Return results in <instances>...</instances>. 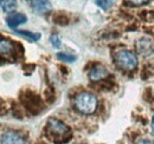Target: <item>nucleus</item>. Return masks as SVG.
Returning <instances> with one entry per match:
<instances>
[{
	"mask_svg": "<svg viewBox=\"0 0 154 144\" xmlns=\"http://www.w3.org/2000/svg\"><path fill=\"white\" fill-rule=\"evenodd\" d=\"M45 135L51 142H54L55 144L66 143L72 137L71 129L66 125L64 122L56 119V118H50L46 122Z\"/></svg>",
	"mask_w": 154,
	"mask_h": 144,
	"instance_id": "1",
	"label": "nucleus"
},
{
	"mask_svg": "<svg viewBox=\"0 0 154 144\" xmlns=\"http://www.w3.org/2000/svg\"><path fill=\"white\" fill-rule=\"evenodd\" d=\"M75 108L84 115H90L95 112L97 108V99L93 93L89 92H81L74 99Z\"/></svg>",
	"mask_w": 154,
	"mask_h": 144,
	"instance_id": "2",
	"label": "nucleus"
},
{
	"mask_svg": "<svg viewBox=\"0 0 154 144\" xmlns=\"http://www.w3.org/2000/svg\"><path fill=\"white\" fill-rule=\"evenodd\" d=\"M114 60L116 65L125 71H133L137 66V58L132 51L119 50L114 54Z\"/></svg>",
	"mask_w": 154,
	"mask_h": 144,
	"instance_id": "3",
	"label": "nucleus"
},
{
	"mask_svg": "<svg viewBox=\"0 0 154 144\" xmlns=\"http://www.w3.org/2000/svg\"><path fill=\"white\" fill-rule=\"evenodd\" d=\"M20 100L23 105L27 109V111L31 112L32 115H37L39 112H42V110L44 109V103L40 99V97L30 90L24 91L20 94Z\"/></svg>",
	"mask_w": 154,
	"mask_h": 144,
	"instance_id": "4",
	"label": "nucleus"
},
{
	"mask_svg": "<svg viewBox=\"0 0 154 144\" xmlns=\"http://www.w3.org/2000/svg\"><path fill=\"white\" fill-rule=\"evenodd\" d=\"M1 144H26V141L21 134L10 130L1 135Z\"/></svg>",
	"mask_w": 154,
	"mask_h": 144,
	"instance_id": "5",
	"label": "nucleus"
},
{
	"mask_svg": "<svg viewBox=\"0 0 154 144\" xmlns=\"http://www.w3.org/2000/svg\"><path fill=\"white\" fill-rule=\"evenodd\" d=\"M0 52L2 58H12L16 56V44L7 38H1Z\"/></svg>",
	"mask_w": 154,
	"mask_h": 144,
	"instance_id": "6",
	"label": "nucleus"
},
{
	"mask_svg": "<svg viewBox=\"0 0 154 144\" xmlns=\"http://www.w3.org/2000/svg\"><path fill=\"white\" fill-rule=\"evenodd\" d=\"M26 20H27V17H26L25 14H23V13H17V12H16V13H11V14L6 18V24L8 25L10 28L16 30L19 25L25 24Z\"/></svg>",
	"mask_w": 154,
	"mask_h": 144,
	"instance_id": "7",
	"label": "nucleus"
},
{
	"mask_svg": "<svg viewBox=\"0 0 154 144\" xmlns=\"http://www.w3.org/2000/svg\"><path fill=\"white\" fill-rule=\"evenodd\" d=\"M136 47H137V51L143 56H149L154 52V47L153 44L149 39H146V38H142L140 40H137L136 43Z\"/></svg>",
	"mask_w": 154,
	"mask_h": 144,
	"instance_id": "8",
	"label": "nucleus"
},
{
	"mask_svg": "<svg viewBox=\"0 0 154 144\" xmlns=\"http://www.w3.org/2000/svg\"><path fill=\"white\" fill-rule=\"evenodd\" d=\"M109 73L107 71V69L104 68V66H102V65H96V66H94L90 72H89V78H90V80H93V82H98V80H101V79H104L107 76H108Z\"/></svg>",
	"mask_w": 154,
	"mask_h": 144,
	"instance_id": "9",
	"label": "nucleus"
},
{
	"mask_svg": "<svg viewBox=\"0 0 154 144\" xmlns=\"http://www.w3.org/2000/svg\"><path fill=\"white\" fill-rule=\"evenodd\" d=\"M31 7L37 13L43 14V13L49 12L52 6H51V2L49 0H32L31 1Z\"/></svg>",
	"mask_w": 154,
	"mask_h": 144,
	"instance_id": "10",
	"label": "nucleus"
},
{
	"mask_svg": "<svg viewBox=\"0 0 154 144\" xmlns=\"http://www.w3.org/2000/svg\"><path fill=\"white\" fill-rule=\"evenodd\" d=\"M18 36L23 37L30 41H37L40 39V34L39 33H35V32H31V31H24V30H16L14 31Z\"/></svg>",
	"mask_w": 154,
	"mask_h": 144,
	"instance_id": "11",
	"label": "nucleus"
},
{
	"mask_svg": "<svg viewBox=\"0 0 154 144\" xmlns=\"http://www.w3.org/2000/svg\"><path fill=\"white\" fill-rule=\"evenodd\" d=\"M1 8L5 13H12L17 8V0H0Z\"/></svg>",
	"mask_w": 154,
	"mask_h": 144,
	"instance_id": "12",
	"label": "nucleus"
},
{
	"mask_svg": "<svg viewBox=\"0 0 154 144\" xmlns=\"http://www.w3.org/2000/svg\"><path fill=\"white\" fill-rule=\"evenodd\" d=\"M57 58L59 60H63V62H66V63H74V62H76V57H75V56L66 54V53H64V52L57 53Z\"/></svg>",
	"mask_w": 154,
	"mask_h": 144,
	"instance_id": "13",
	"label": "nucleus"
},
{
	"mask_svg": "<svg viewBox=\"0 0 154 144\" xmlns=\"http://www.w3.org/2000/svg\"><path fill=\"white\" fill-rule=\"evenodd\" d=\"M96 5L102 10H109L114 2V0H95Z\"/></svg>",
	"mask_w": 154,
	"mask_h": 144,
	"instance_id": "14",
	"label": "nucleus"
},
{
	"mask_svg": "<svg viewBox=\"0 0 154 144\" xmlns=\"http://www.w3.org/2000/svg\"><path fill=\"white\" fill-rule=\"evenodd\" d=\"M54 20H55V22L58 24V25H66V24L69 22L68 17H66L65 14H63V13H57V14L55 16Z\"/></svg>",
	"mask_w": 154,
	"mask_h": 144,
	"instance_id": "15",
	"label": "nucleus"
},
{
	"mask_svg": "<svg viewBox=\"0 0 154 144\" xmlns=\"http://www.w3.org/2000/svg\"><path fill=\"white\" fill-rule=\"evenodd\" d=\"M50 41H51V45L55 49H59L60 47L62 41H60V38L58 37V34H52V36L50 37Z\"/></svg>",
	"mask_w": 154,
	"mask_h": 144,
	"instance_id": "16",
	"label": "nucleus"
},
{
	"mask_svg": "<svg viewBox=\"0 0 154 144\" xmlns=\"http://www.w3.org/2000/svg\"><path fill=\"white\" fill-rule=\"evenodd\" d=\"M132 5L134 6H140V5H143V4H147L149 0H128Z\"/></svg>",
	"mask_w": 154,
	"mask_h": 144,
	"instance_id": "17",
	"label": "nucleus"
},
{
	"mask_svg": "<svg viewBox=\"0 0 154 144\" xmlns=\"http://www.w3.org/2000/svg\"><path fill=\"white\" fill-rule=\"evenodd\" d=\"M136 144H153V143H152V142H149V141H147V140H142V141L137 142Z\"/></svg>",
	"mask_w": 154,
	"mask_h": 144,
	"instance_id": "18",
	"label": "nucleus"
},
{
	"mask_svg": "<svg viewBox=\"0 0 154 144\" xmlns=\"http://www.w3.org/2000/svg\"><path fill=\"white\" fill-rule=\"evenodd\" d=\"M153 122H154V117H153Z\"/></svg>",
	"mask_w": 154,
	"mask_h": 144,
	"instance_id": "19",
	"label": "nucleus"
}]
</instances>
